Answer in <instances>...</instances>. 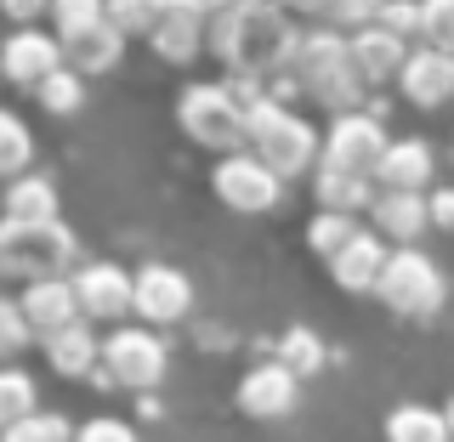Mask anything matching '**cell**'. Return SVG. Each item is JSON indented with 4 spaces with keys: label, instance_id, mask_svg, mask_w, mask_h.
I'll use <instances>...</instances> for the list:
<instances>
[{
    "label": "cell",
    "instance_id": "cell-1",
    "mask_svg": "<svg viewBox=\"0 0 454 442\" xmlns=\"http://www.w3.org/2000/svg\"><path fill=\"white\" fill-rule=\"evenodd\" d=\"M301 40L307 35L278 0H245V6L210 12V57L227 63V74H255V80L290 74L301 57Z\"/></svg>",
    "mask_w": 454,
    "mask_h": 442
},
{
    "label": "cell",
    "instance_id": "cell-2",
    "mask_svg": "<svg viewBox=\"0 0 454 442\" xmlns=\"http://www.w3.org/2000/svg\"><path fill=\"white\" fill-rule=\"evenodd\" d=\"M301 80V91L312 103H324L330 113H352L364 103V74L352 63V35H335V28H312L301 40V57L290 68Z\"/></svg>",
    "mask_w": 454,
    "mask_h": 442
},
{
    "label": "cell",
    "instance_id": "cell-3",
    "mask_svg": "<svg viewBox=\"0 0 454 442\" xmlns=\"http://www.w3.org/2000/svg\"><path fill=\"white\" fill-rule=\"evenodd\" d=\"M0 267L6 278L40 283V278H74L80 238L63 221H0Z\"/></svg>",
    "mask_w": 454,
    "mask_h": 442
},
{
    "label": "cell",
    "instance_id": "cell-4",
    "mask_svg": "<svg viewBox=\"0 0 454 442\" xmlns=\"http://www.w3.org/2000/svg\"><path fill=\"white\" fill-rule=\"evenodd\" d=\"M250 153L267 159L284 182H295V176H307L312 165H324V136L312 131L307 120H295L278 97H262V103L250 108Z\"/></svg>",
    "mask_w": 454,
    "mask_h": 442
},
{
    "label": "cell",
    "instance_id": "cell-5",
    "mask_svg": "<svg viewBox=\"0 0 454 442\" xmlns=\"http://www.w3.org/2000/svg\"><path fill=\"white\" fill-rule=\"evenodd\" d=\"M176 120L199 148H216V153H239L250 142V108L227 91V80H199L182 91Z\"/></svg>",
    "mask_w": 454,
    "mask_h": 442
},
{
    "label": "cell",
    "instance_id": "cell-6",
    "mask_svg": "<svg viewBox=\"0 0 454 442\" xmlns=\"http://www.w3.org/2000/svg\"><path fill=\"white\" fill-rule=\"evenodd\" d=\"M380 301H387L397 318H432L437 306H443V273H437V261L415 244H397L387 273H380Z\"/></svg>",
    "mask_w": 454,
    "mask_h": 442
},
{
    "label": "cell",
    "instance_id": "cell-7",
    "mask_svg": "<svg viewBox=\"0 0 454 442\" xmlns=\"http://www.w3.org/2000/svg\"><path fill=\"white\" fill-rule=\"evenodd\" d=\"M210 188H216V198L227 210H239V216H267L284 198V176L267 159H255L250 148H239V153H222Z\"/></svg>",
    "mask_w": 454,
    "mask_h": 442
},
{
    "label": "cell",
    "instance_id": "cell-8",
    "mask_svg": "<svg viewBox=\"0 0 454 442\" xmlns=\"http://www.w3.org/2000/svg\"><path fill=\"white\" fill-rule=\"evenodd\" d=\"M392 136L380 125V113L369 108H352V113H335V125L324 131V165L330 170H352V176H375L380 159H387Z\"/></svg>",
    "mask_w": 454,
    "mask_h": 442
},
{
    "label": "cell",
    "instance_id": "cell-9",
    "mask_svg": "<svg viewBox=\"0 0 454 442\" xmlns=\"http://www.w3.org/2000/svg\"><path fill=\"white\" fill-rule=\"evenodd\" d=\"M103 368L125 392H153L170 368V352L153 330H114L103 340Z\"/></svg>",
    "mask_w": 454,
    "mask_h": 442
},
{
    "label": "cell",
    "instance_id": "cell-10",
    "mask_svg": "<svg viewBox=\"0 0 454 442\" xmlns=\"http://www.w3.org/2000/svg\"><path fill=\"white\" fill-rule=\"evenodd\" d=\"M57 68H68L63 35H40V28H12L6 46H0V74L12 85H28L35 91L40 80H51Z\"/></svg>",
    "mask_w": 454,
    "mask_h": 442
},
{
    "label": "cell",
    "instance_id": "cell-11",
    "mask_svg": "<svg viewBox=\"0 0 454 442\" xmlns=\"http://www.w3.org/2000/svg\"><path fill=\"white\" fill-rule=\"evenodd\" d=\"M74 295H80L85 318H125V312H137V278L114 261H80Z\"/></svg>",
    "mask_w": 454,
    "mask_h": 442
},
{
    "label": "cell",
    "instance_id": "cell-12",
    "mask_svg": "<svg viewBox=\"0 0 454 442\" xmlns=\"http://www.w3.org/2000/svg\"><path fill=\"white\" fill-rule=\"evenodd\" d=\"M295 403H301V375L284 368L278 358L255 363L250 375L239 380V408H245L250 420H284Z\"/></svg>",
    "mask_w": 454,
    "mask_h": 442
},
{
    "label": "cell",
    "instance_id": "cell-13",
    "mask_svg": "<svg viewBox=\"0 0 454 442\" xmlns=\"http://www.w3.org/2000/svg\"><path fill=\"white\" fill-rule=\"evenodd\" d=\"M148 46L165 63H193L199 51H210V0H170L165 23L148 35Z\"/></svg>",
    "mask_w": 454,
    "mask_h": 442
},
{
    "label": "cell",
    "instance_id": "cell-14",
    "mask_svg": "<svg viewBox=\"0 0 454 442\" xmlns=\"http://www.w3.org/2000/svg\"><path fill=\"white\" fill-rule=\"evenodd\" d=\"M193 306V283L188 273H176L170 261H148L137 267V318L142 323H176Z\"/></svg>",
    "mask_w": 454,
    "mask_h": 442
},
{
    "label": "cell",
    "instance_id": "cell-15",
    "mask_svg": "<svg viewBox=\"0 0 454 442\" xmlns=\"http://www.w3.org/2000/svg\"><path fill=\"white\" fill-rule=\"evenodd\" d=\"M397 85H403V97L415 108H443L449 97H454V51H437V46L409 51Z\"/></svg>",
    "mask_w": 454,
    "mask_h": 442
},
{
    "label": "cell",
    "instance_id": "cell-16",
    "mask_svg": "<svg viewBox=\"0 0 454 442\" xmlns=\"http://www.w3.org/2000/svg\"><path fill=\"white\" fill-rule=\"evenodd\" d=\"M18 301H23V312H28V323H35L40 340L85 318V312H80V295H74V278H40V283H23Z\"/></svg>",
    "mask_w": 454,
    "mask_h": 442
},
{
    "label": "cell",
    "instance_id": "cell-17",
    "mask_svg": "<svg viewBox=\"0 0 454 442\" xmlns=\"http://www.w3.org/2000/svg\"><path fill=\"white\" fill-rule=\"evenodd\" d=\"M387 261H392V250L380 244V233H352V244L330 255V278L340 283V290H352V295H364V290H380V273H387Z\"/></svg>",
    "mask_w": 454,
    "mask_h": 442
},
{
    "label": "cell",
    "instance_id": "cell-18",
    "mask_svg": "<svg viewBox=\"0 0 454 442\" xmlns=\"http://www.w3.org/2000/svg\"><path fill=\"white\" fill-rule=\"evenodd\" d=\"M352 63H358L364 85H387V80H397V74H403V63H409L403 35H392V28H380V23L352 28Z\"/></svg>",
    "mask_w": 454,
    "mask_h": 442
},
{
    "label": "cell",
    "instance_id": "cell-19",
    "mask_svg": "<svg viewBox=\"0 0 454 442\" xmlns=\"http://www.w3.org/2000/svg\"><path fill=\"white\" fill-rule=\"evenodd\" d=\"M40 346H46V358H51V368L63 380H85V375L103 368V340L91 335V318H80V323H68V330L46 335Z\"/></svg>",
    "mask_w": 454,
    "mask_h": 442
},
{
    "label": "cell",
    "instance_id": "cell-20",
    "mask_svg": "<svg viewBox=\"0 0 454 442\" xmlns=\"http://www.w3.org/2000/svg\"><path fill=\"white\" fill-rule=\"evenodd\" d=\"M369 216H375V233L397 238V244H415L426 227H432V205H426V193H387L380 188Z\"/></svg>",
    "mask_w": 454,
    "mask_h": 442
},
{
    "label": "cell",
    "instance_id": "cell-21",
    "mask_svg": "<svg viewBox=\"0 0 454 442\" xmlns=\"http://www.w3.org/2000/svg\"><path fill=\"white\" fill-rule=\"evenodd\" d=\"M432 148H426L420 136H403V142H392L387 148V159H380V170H375V182L387 193H420L426 182H432Z\"/></svg>",
    "mask_w": 454,
    "mask_h": 442
},
{
    "label": "cell",
    "instance_id": "cell-22",
    "mask_svg": "<svg viewBox=\"0 0 454 442\" xmlns=\"http://www.w3.org/2000/svg\"><path fill=\"white\" fill-rule=\"evenodd\" d=\"M63 51H68V68H74V74H108V68L120 63V51H125V28L114 18H103L97 28L63 40Z\"/></svg>",
    "mask_w": 454,
    "mask_h": 442
},
{
    "label": "cell",
    "instance_id": "cell-23",
    "mask_svg": "<svg viewBox=\"0 0 454 442\" xmlns=\"http://www.w3.org/2000/svg\"><path fill=\"white\" fill-rule=\"evenodd\" d=\"M312 193H318V210H340V216H352V210H369L380 198V182L318 165V170H312Z\"/></svg>",
    "mask_w": 454,
    "mask_h": 442
},
{
    "label": "cell",
    "instance_id": "cell-24",
    "mask_svg": "<svg viewBox=\"0 0 454 442\" xmlns=\"http://www.w3.org/2000/svg\"><path fill=\"white\" fill-rule=\"evenodd\" d=\"M449 437H454L449 415H437L426 403H397L387 415V442H449Z\"/></svg>",
    "mask_w": 454,
    "mask_h": 442
},
{
    "label": "cell",
    "instance_id": "cell-25",
    "mask_svg": "<svg viewBox=\"0 0 454 442\" xmlns=\"http://www.w3.org/2000/svg\"><path fill=\"white\" fill-rule=\"evenodd\" d=\"M6 221H51L57 216V188L46 176H18L6 182Z\"/></svg>",
    "mask_w": 454,
    "mask_h": 442
},
{
    "label": "cell",
    "instance_id": "cell-26",
    "mask_svg": "<svg viewBox=\"0 0 454 442\" xmlns=\"http://www.w3.org/2000/svg\"><path fill=\"white\" fill-rule=\"evenodd\" d=\"M28 165H35V136H28V125L18 113H0V170H6V182L28 176Z\"/></svg>",
    "mask_w": 454,
    "mask_h": 442
},
{
    "label": "cell",
    "instance_id": "cell-27",
    "mask_svg": "<svg viewBox=\"0 0 454 442\" xmlns=\"http://www.w3.org/2000/svg\"><path fill=\"white\" fill-rule=\"evenodd\" d=\"M352 233H358V216H340V210H318L312 216V227H307V244H312V255H340L352 244Z\"/></svg>",
    "mask_w": 454,
    "mask_h": 442
},
{
    "label": "cell",
    "instance_id": "cell-28",
    "mask_svg": "<svg viewBox=\"0 0 454 442\" xmlns=\"http://www.w3.org/2000/svg\"><path fill=\"white\" fill-rule=\"evenodd\" d=\"M28 415H40V392H35V380L23 375V368H6L0 375V425H18Z\"/></svg>",
    "mask_w": 454,
    "mask_h": 442
},
{
    "label": "cell",
    "instance_id": "cell-29",
    "mask_svg": "<svg viewBox=\"0 0 454 442\" xmlns=\"http://www.w3.org/2000/svg\"><path fill=\"white\" fill-rule=\"evenodd\" d=\"M273 358L307 380V375H318V368H324V340L312 335V330H284V340H278Z\"/></svg>",
    "mask_w": 454,
    "mask_h": 442
},
{
    "label": "cell",
    "instance_id": "cell-30",
    "mask_svg": "<svg viewBox=\"0 0 454 442\" xmlns=\"http://www.w3.org/2000/svg\"><path fill=\"white\" fill-rule=\"evenodd\" d=\"M103 18H108V0H51V23H57V35H63V40L97 28Z\"/></svg>",
    "mask_w": 454,
    "mask_h": 442
},
{
    "label": "cell",
    "instance_id": "cell-31",
    "mask_svg": "<svg viewBox=\"0 0 454 442\" xmlns=\"http://www.w3.org/2000/svg\"><path fill=\"white\" fill-rule=\"evenodd\" d=\"M170 0H108V18L125 28V35H153L165 23Z\"/></svg>",
    "mask_w": 454,
    "mask_h": 442
},
{
    "label": "cell",
    "instance_id": "cell-32",
    "mask_svg": "<svg viewBox=\"0 0 454 442\" xmlns=\"http://www.w3.org/2000/svg\"><path fill=\"white\" fill-rule=\"evenodd\" d=\"M35 97H40V108H51V113H74L85 103V74H74V68H57L51 80L35 85Z\"/></svg>",
    "mask_w": 454,
    "mask_h": 442
},
{
    "label": "cell",
    "instance_id": "cell-33",
    "mask_svg": "<svg viewBox=\"0 0 454 442\" xmlns=\"http://www.w3.org/2000/svg\"><path fill=\"white\" fill-rule=\"evenodd\" d=\"M0 442H74V425L63 415H28L18 425H0Z\"/></svg>",
    "mask_w": 454,
    "mask_h": 442
},
{
    "label": "cell",
    "instance_id": "cell-34",
    "mask_svg": "<svg viewBox=\"0 0 454 442\" xmlns=\"http://www.w3.org/2000/svg\"><path fill=\"white\" fill-rule=\"evenodd\" d=\"M28 340H40L35 323H28V312H23L18 295H6V301H0V352H6V358H18Z\"/></svg>",
    "mask_w": 454,
    "mask_h": 442
},
{
    "label": "cell",
    "instance_id": "cell-35",
    "mask_svg": "<svg viewBox=\"0 0 454 442\" xmlns=\"http://www.w3.org/2000/svg\"><path fill=\"white\" fill-rule=\"evenodd\" d=\"M420 40L437 51H454V0H420Z\"/></svg>",
    "mask_w": 454,
    "mask_h": 442
},
{
    "label": "cell",
    "instance_id": "cell-36",
    "mask_svg": "<svg viewBox=\"0 0 454 442\" xmlns=\"http://www.w3.org/2000/svg\"><path fill=\"white\" fill-rule=\"evenodd\" d=\"M380 12H387V0H335L330 23H340V28H364V23H380Z\"/></svg>",
    "mask_w": 454,
    "mask_h": 442
},
{
    "label": "cell",
    "instance_id": "cell-37",
    "mask_svg": "<svg viewBox=\"0 0 454 442\" xmlns=\"http://www.w3.org/2000/svg\"><path fill=\"white\" fill-rule=\"evenodd\" d=\"M380 28H392V35H420V0H387V12H380Z\"/></svg>",
    "mask_w": 454,
    "mask_h": 442
},
{
    "label": "cell",
    "instance_id": "cell-38",
    "mask_svg": "<svg viewBox=\"0 0 454 442\" xmlns=\"http://www.w3.org/2000/svg\"><path fill=\"white\" fill-rule=\"evenodd\" d=\"M74 442H137V431L125 420H108V415H97V420H85L80 431H74Z\"/></svg>",
    "mask_w": 454,
    "mask_h": 442
},
{
    "label": "cell",
    "instance_id": "cell-39",
    "mask_svg": "<svg viewBox=\"0 0 454 442\" xmlns=\"http://www.w3.org/2000/svg\"><path fill=\"white\" fill-rule=\"evenodd\" d=\"M426 205H432V227L454 233V188H432V193H426Z\"/></svg>",
    "mask_w": 454,
    "mask_h": 442
},
{
    "label": "cell",
    "instance_id": "cell-40",
    "mask_svg": "<svg viewBox=\"0 0 454 442\" xmlns=\"http://www.w3.org/2000/svg\"><path fill=\"white\" fill-rule=\"evenodd\" d=\"M0 12H6V23H35L40 12H51V0H0Z\"/></svg>",
    "mask_w": 454,
    "mask_h": 442
},
{
    "label": "cell",
    "instance_id": "cell-41",
    "mask_svg": "<svg viewBox=\"0 0 454 442\" xmlns=\"http://www.w3.org/2000/svg\"><path fill=\"white\" fill-rule=\"evenodd\" d=\"M278 6H284V12H290V18H295V12H301V18H318V23H330V12H335V0H278Z\"/></svg>",
    "mask_w": 454,
    "mask_h": 442
},
{
    "label": "cell",
    "instance_id": "cell-42",
    "mask_svg": "<svg viewBox=\"0 0 454 442\" xmlns=\"http://www.w3.org/2000/svg\"><path fill=\"white\" fill-rule=\"evenodd\" d=\"M216 6H245V0H210V12H216Z\"/></svg>",
    "mask_w": 454,
    "mask_h": 442
},
{
    "label": "cell",
    "instance_id": "cell-43",
    "mask_svg": "<svg viewBox=\"0 0 454 442\" xmlns=\"http://www.w3.org/2000/svg\"><path fill=\"white\" fill-rule=\"evenodd\" d=\"M449 425H454V403H449Z\"/></svg>",
    "mask_w": 454,
    "mask_h": 442
}]
</instances>
